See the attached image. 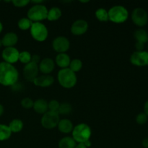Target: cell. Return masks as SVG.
Listing matches in <instances>:
<instances>
[{
  "label": "cell",
  "mask_w": 148,
  "mask_h": 148,
  "mask_svg": "<svg viewBox=\"0 0 148 148\" xmlns=\"http://www.w3.org/2000/svg\"><path fill=\"white\" fill-rule=\"evenodd\" d=\"M19 79L17 68L11 64L0 62V84L4 86H12Z\"/></svg>",
  "instance_id": "obj_1"
},
{
  "label": "cell",
  "mask_w": 148,
  "mask_h": 148,
  "mask_svg": "<svg viewBox=\"0 0 148 148\" xmlns=\"http://www.w3.org/2000/svg\"><path fill=\"white\" fill-rule=\"evenodd\" d=\"M57 79L61 86L67 89L74 88L77 81L76 73L69 68L61 69L58 72Z\"/></svg>",
  "instance_id": "obj_2"
},
{
  "label": "cell",
  "mask_w": 148,
  "mask_h": 148,
  "mask_svg": "<svg viewBox=\"0 0 148 148\" xmlns=\"http://www.w3.org/2000/svg\"><path fill=\"white\" fill-rule=\"evenodd\" d=\"M92 134L91 129L88 124H79L75 126L72 132V138L75 140L76 143H84L85 142L90 140Z\"/></svg>",
  "instance_id": "obj_3"
},
{
  "label": "cell",
  "mask_w": 148,
  "mask_h": 148,
  "mask_svg": "<svg viewBox=\"0 0 148 148\" xmlns=\"http://www.w3.org/2000/svg\"><path fill=\"white\" fill-rule=\"evenodd\" d=\"M108 20L114 23H123L128 19L129 12L122 5H115L108 11Z\"/></svg>",
  "instance_id": "obj_4"
},
{
  "label": "cell",
  "mask_w": 148,
  "mask_h": 148,
  "mask_svg": "<svg viewBox=\"0 0 148 148\" xmlns=\"http://www.w3.org/2000/svg\"><path fill=\"white\" fill-rule=\"evenodd\" d=\"M48 9L44 4H33L28 10L27 13V18L33 23L40 22L47 19Z\"/></svg>",
  "instance_id": "obj_5"
},
{
  "label": "cell",
  "mask_w": 148,
  "mask_h": 148,
  "mask_svg": "<svg viewBox=\"0 0 148 148\" xmlns=\"http://www.w3.org/2000/svg\"><path fill=\"white\" fill-rule=\"evenodd\" d=\"M30 32L33 38L39 42L45 41L49 36L47 27L40 22L33 23Z\"/></svg>",
  "instance_id": "obj_6"
},
{
  "label": "cell",
  "mask_w": 148,
  "mask_h": 148,
  "mask_svg": "<svg viewBox=\"0 0 148 148\" xmlns=\"http://www.w3.org/2000/svg\"><path fill=\"white\" fill-rule=\"evenodd\" d=\"M59 121H60L59 114L57 112L48 111L47 112L43 114L41 118V125L45 129L51 130L57 127Z\"/></svg>",
  "instance_id": "obj_7"
},
{
  "label": "cell",
  "mask_w": 148,
  "mask_h": 148,
  "mask_svg": "<svg viewBox=\"0 0 148 148\" xmlns=\"http://www.w3.org/2000/svg\"><path fill=\"white\" fill-rule=\"evenodd\" d=\"M132 20L136 25L143 27L148 22V14L145 10L141 7L135 8L132 13Z\"/></svg>",
  "instance_id": "obj_8"
},
{
  "label": "cell",
  "mask_w": 148,
  "mask_h": 148,
  "mask_svg": "<svg viewBox=\"0 0 148 148\" xmlns=\"http://www.w3.org/2000/svg\"><path fill=\"white\" fill-rule=\"evenodd\" d=\"M52 47L58 53H65L70 47V42L64 36H58L52 41Z\"/></svg>",
  "instance_id": "obj_9"
},
{
  "label": "cell",
  "mask_w": 148,
  "mask_h": 148,
  "mask_svg": "<svg viewBox=\"0 0 148 148\" xmlns=\"http://www.w3.org/2000/svg\"><path fill=\"white\" fill-rule=\"evenodd\" d=\"M19 54L20 51L15 47H6L2 51L1 57L4 62L13 64L19 61Z\"/></svg>",
  "instance_id": "obj_10"
},
{
  "label": "cell",
  "mask_w": 148,
  "mask_h": 148,
  "mask_svg": "<svg viewBox=\"0 0 148 148\" xmlns=\"http://www.w3.org/2000/svg\"><path fill=\"white\" fill-rule=\"evenodd\" d=\"M38 64L30 62V63L25 65L23 69V75L26 80L29 82H33L38 75Z\"/></svg>",
  "instance_id": "obj_11"
},
{
  "label": "cell",
  "mask_w": 148,
  "mask_h": 148,
  "mask_svg": "<svg viewBox=\"0 0 148 148\" xmlns=\"http://www.w3.org/2000/svg\"><path fill=\"white\" fill-rule=\"evenodd\" d=\"M130 62L133 65L137 66H144L148 65V52L145 51H136L130 56Z\"/></svg>",
  "instance_id": "obj_12"
},
{
  "label": "cell",
  "mask_w": 148,
  "mask_h": 148,
  "mask_svg": "<svg viewBox=\"0 0 148 148\" xmlns=\"http://www.w3.org/2000/svg\"><path fill=\"white\" fill-rule=\"evenodd\" d=\"M71 33L75 36H82L88 30V23L85 20H76L71 26Z\"/></svg>",
  "instance_id": "obj_13"
},
{
  "label": "cell",
  "mask_w": 148,
  "mask_h": 148,
  "mask_svg": "<svg viewBox=\"0 0 148 148\" xmlns=\"http://www.w3.org/2000/svg\"><path fill=\"white\" fill-rule=\"evenodd\" d=\"M55 67V62L50 58H44L40 62L38 65L39 70L43 75H49L53 72Z\"/></svg>",
  "instance_id": "obj_14"
},
{
  "label": "cell",
  "mask_w": 148,
  "mask_h": 148,
  "mask_svg": "<svg viewBox=\"0 0 148 148\" xmlns=\"http://www.w3.org/2000/svg\"><path fill=\"white\" fill-rule=\"evenodd\" d=\"M54 82V79L51 75H43L40 76H38L33 81V83L36 86L40 87V88H47L51 86Z\"/></svg>",
  "instance_id": "obj_15"
},
{
  "label": "cell",
  "mask_w": 148,
  "mask_h": 148,
  "mask_svg": "<svg viewBox=\"0 0 148 148\" xmlns=\"http://www.w3.org/2000/svg\"><path fill=\"white\" fill-rule=\"evenodd\" d=\"M18 41V36L14 32H9L6 33L1 38L2 45L4 47H14Z\"/></svg>",
  "instance_id": "obj_16"
},
{
  "label": "cell",
  "mask_w": 148,
  "mask_h": 148,
  "mask_svg": "<svg viewBox=\"0 0 148 148\" xmlns=\"http://www.w3.org/2000/svg\"><path fill=\"white\" fill-rule=\"evenodd\" d=\"M71 59L69 55L66 53H58L55 58V62L62 69L69 68Z\"/></svg>",
  "instance_id": "obj_17"
},
{
  "label": "cell",
  "mask_w": 148,
  "mask_h": 148,
  "mask_svg": "<svg viewBox=\"0 0 148 148\" xmlns=\"http://www.w3.org/2000/svg\"><path fill=\"white\" fill-rule=\"evenodd\" d=\"M33 108L36 113L40 114H44L49 111L48 102L43 98H38L34 101Z\"/></svg>",
  "instance_id": "obj_18"
},
{
  "label": "cell",
  "mask_w": 148,
  "mask_h": 148,
  "mask_svg": "<svg viewBox=\"0 0 148 148\" xmlns=\"http://www.w3.org/2000/svg\"><path fill=\"white\" fill-rule=\"evenodd\" d=\"M57 127L62 133L68 134V133L72 132L74 126L70 120L68 119H60Z\"/></svg>",
  "instance_id": "obj_19"
},
{
  "label": "cell",
  "mask_w": 148,
  "mask_h": 148,
  "mask_svg": "<svg viewBox=\"0 0 148 148\" xmlns=\"http://www.w3.org/2000/svg\"><path fill=\"white\" fill-rule=\"evenodd\" d=\"M77 143L72 137H64L59 142V148H75Z\"/></svg>",
  "instance_id": "obj_20"
},
{
  "label": "cell",
  "mask_w": 148,
  "mask_h": 148,
  "mask_svg": "<svg viewBox=\"0 0 148 148\" xmlns=\"http://www.w3.org/2000/svg\"><path fill=\"white\" fill-rule=\"evenodd\" d=\"M62 15V12L59 7H52L48 10L47 20L49 21H56L58 20Z\"/></svg>",
  "instance_id": "obj_21"
},
{
  "label": "cell",
  "mask_w": 148,
  "mask_h": 148,
  "mask_svg": "<svg viewBox=\"0 0 148 148\" xmlns=\"http://www.w3.org/2000/svg\"><path fill=\"white\" fill-rule=\"evenodd\" d=\"M8 127L10 128V131L12 132V133H18L23 130V122L22 120L15 119H13L12 121H10Z\"/></svg>",
  "instance_id": "obj_22"
},
{
  "label": "cell",
  "mask_w": 148,
  "mask_h": 148,
  "mask_svg": "<svg viewBox=\"0 0 148 148\" xmlns=\"http://www.w3.org/2000/svg\"><path fill=\"white\" fill-rule=\"evenodd\" d=\"M134 36L137 41L145 43L148 41V33L144 29H138L134 33Z\"/></svg>",
  "instance_id": "obj_23"
},
{
  "label": "cell",
  "mask_w": 148,
  "mask_h": 148,
  "mask_svg": "<svg viewBox=\"0 0 148 148\" xmlns=\"http://www.w3.org/2000/svg\"><path fill=\"white\" fill-rule=\"evenodd\" d=\"M12 135V132L7 125L0 124V142L5 141L10 139Z\"/></svg>",
  "instance_id": "obj_24"
},
{
  "label": "cell",
  "mask_w": 148,
  "mask_h": 148,
  "mask_svg": "<svg viewBox=\"0 0 148 148\" xmlns=\"http://www.w3.org/2000/svg\"><path fill=\"white\" fill-rule=\"evenodd\" d=\"M32 24H33V22L30 19H28L27 17H23L19 20L18 23H17V26L20 30H27L30 29Z\"/></svg>",
  "instance_id": "obj_25"
},
{
  "label": "cell",
  "mask_w": 148,
  "mask_h": 148,
  "mask_svg": "<svg viewBox=\"0 0 148 148\" xmlns=\"http://www.w3.org/2000/svg\"><path fill=\"white\" fill-rule=\"evenodd\" d=\"M95 17L101 22H106L108 20V13L106 9L99 8L95 11Z\"/></svg>",
  "instance_id": "obj_26"
},
{
  "label": "cell",
  "mask_w": 148,
  "mask_h": 148,
  "mask_svg": "<svg viewBox=\"0 0 148 148\" xmlns=\"http://www.w3.org/2000/svg\"><path fill=\"white\" fill-rule=\"evenodd\" d=\"M72 111V106L70 103L66 102H63L60 103L59 106V111H58V114L60 115H67L69 114Z\"/></svg>",
  "instance_id": "obj_27"
},
{
  "label": "cell",
  "mask_w": 148,
  "mask_h": 148,
  "mask_svg": "<svg viewBox=\"0 0 148 148\" xmlns=\"http://www.w3.org/2000/svg\"><path fill=\"white\" fill-rule=\"evenodd\" d=\"M82 67V61L79 60V59H75L73 60H71L70 64H69V69H70L72 72L75 73L79 72L81 70Z\"/></svg>",
  "instance_id": "obj_28"
},
{
  "label": "cell",
  "mask_w": 148,
  "mask_h": 148,
  "mask_svg": "<svg viewBox=\"0 0 148 148\" xmlns=\"http://www.w3.org/2000/svg\"><path fill=\"white\" fill-rule=\"evenodd\" d=\"M31 56L32 55L30 53L27 51H23L20 52L19 54V61L22 62L23 64H27L30 63L31 61Z\"/></svg>",
  "instance_id": "obj_29"
},
{
  "label": "cell",
  "mask_w": 148,
  "mask_h": 148,
  "mask_svg": "<svg viewBox=\"0 0 148 148\" xmlns=\"http://www.w3.org/2000/svg\"><path fill=\"white\" fill-rule=\"evenodd\" d=\"M59 106H60V103L59 101H56V100H52L50 102L48 103V108H49V111H53V112H57L59 111Z\"/></svg>",
  "instance_id": "obj_30"
},
{
  "label": "cell",
  "mask_w": 148,
  "mask_h": 148,
  "mask_svg": "<svg viewBox=\"0 0 148 148\" xmlns=\"http://www.w3.org/2000/svg\"><path fill=\"white\" fill-rule=\"evenodd\" d=\"M33 104H34V101L30 98H24L21 101V106L26 109H30L33 108Z\"/></svg>",
  "instance_id": "obj_31"
},
{
  "label": "cell",
  "mask_w": 148,
  "mask_h": 148,
  "mask_svg": "<svg viewBox=\"0 0 148 148\" xmlns=\"http://www.w3.org/2000/svg\"><path fill=\"white\" fill-rule=\"evenodd\" d=\"M147 116L145 113H140L136 116V121H137V123L138 124L143 125V124H145L147 122Z\"/></svg>",
  "instance_id": "obj_32"
},
{
  "label": "cell",
  "mask_w": 148,
  "mask_h": 148,
  "mask_svg": "<svg viewBox=\"0 0 148 148\" xmlns=\"http://www.w3.org/2000/svg\"><path fill=\"white\" fill-rule=\"evenodd\" d=\"M14 6L17 7H24L30 2L29 0H13L12 1Z\"/></svg>",
  "instance_id": "obj_33"
},
{
  "label": "cell",
  "mask_w": 148,
  "mask_h": 148,
  "mask_svg": "<svg viewBox=\"0 0 148 148\" xmlns=\"http://www.w3.org/2000/svg\"><path fill=\"white\" fill-rule=\"evenodd\" d=\"M135 48L137 51H142L145 48V43H142V42L137 41L135 43Z\"/></svg>",
  "instance_id": "obj_34"
},
{
  "label": "cell",
  "mask_w": 148,
  "mask_h": 148,
  "mask_svg": "<svg viewBox=\"0 0 148 148\" xmlns=\"http://www.w3.org/2000/svg\"><path fill=\"white\" fill-rule=\"evenodd\" d=\"M30 62H33V63H35V64H38V63H40V56H38V55H37V54L32 55L31 61H30Z\"/></svg>",
  "instance_id": "obj_35"
},
{
  "label": "cell",
  "mask_w": 148,
  "mask_h": 148,
  "mask_svg": "<svg viewBox=\"0 0 148 148\" xmlns=\"http://www.w3.org/2000/svg\"><path fill=\"white\" fill-rule=\"evenodd\" d=\"M142 144H143V146L145 148H148V137H146L143 140Z\"/></svg>",
  "instance_id": "obj_36"
},
{
  "label": "cell",
  "mask_w": 148,
  "mask_h": 148,
  "mask_svg": "<svg viewBox=\"0 0 148 148\" xmlns=\"http://www.w3.org/2000/svg\"><path fill=\"white\" fill-rule=\"evenodd\" d=\"M144 113L148 117V101L145 102L144 105Z\"/></svg>",
  "instance_id": "obj_37"
},
{
  "label": "cell",
  "mask_w": 148,
  "mask_h": 148,
  "mask_svg": "<svg viewBox=\"0 0 148 148\" xmlns=\"http://www.w3.org/2000/svg\"><path fill=\"white\" fill-rule=\"evenodd\" d=\"M30 2L33 3V4H43L44 1H42V0H36V1H34V0H33V1H31Z\"/></svg>",
  "instance_id": "obj_38"
},
{
  "label": "cell",
  "mask_w": 148,
  "mask_h": 148,
  "mask_svg": "<svg viewBox=\"0 0 148 148\" xmlns=\"http://www.w3.org/2000/svg\"><path fill=\"white\" fill-rule=\"evenodd\" d=\"M75 148H88V147H87L83 143H78V144H77Z\"/></svg>",
  "instance_id": "obj_39"
},
{
  "label": "cell",
  "mask_w": 148,
  "mask_h": 148,
  "mask_svg": "<svg viewBox=\"0 0 148 148\" xmlns=\"http://www.w3.org/2000/svg\"><path fill=\"white\" fill-rule=\"evenodd\" d=\"M84 145H85V146H86L87 147H90L91 146V145H92V143H91V142H90V140H88V141H86V142H85V143H83Z\"/></svg>",
  "instance_id": "obj_40"
},
{
  "label": "cell",
  "mask_w": 148,
  "mask_h": 148,
  "mask_svg": "<svg viewBox=\"0 0 148 148\" xmlns=\"http://www.w3.org/2000/svg\"><path fill=\"white\" fill-rule=\"evenodd\" d=\"M3 113H4V106L0 103V117L2 116Z\"/></svg>",
  "instance_id": "obj_41"
},
{
  "label": "cell",
  "mask_w": 148,
  "mask_h": 148,
  "mask_svg": "<svg viewBox=\"0 0 148 148\" xmlns=\"http://www.w3.org/2000/svg\"><path fill=\"white\" fill-rule=\"evenodd\" d=\"M2 30H3V25H2V23H1V22L0 21V33H1Z\"/></svg>",
  "instance_id": "obj_42"
},
{
  "label": "cell",
  "mask_w": 148,
  "mask_h": 148,
  "mask_svg": "<svg viewBox=\"0 0 148 148\" xmlns=\"http://www.w3.org/2000/svg\"><path fill=\"white\" fill-rule=\"evenodd\" d=\"M2 46L3 45H2V42H1V39H0V48H1Z\"/></svg>",
  "instance_id": "obj_43"
},
{
  "label": "cell",
  "mask_w": 148,
  "mask_h": 148,
  "mask_svg": "<svg viewBox=\"0 0 148 148\" xmlns=\"http://www.w3.org/2000/svg\"><path fill=\"white\" fill-rule=\"evenodd\" d=\"M80 2H82V3H87V2H89V1H80Z\"/></svg>",
  "instance_id": "obj_44"
}]
</instances>
